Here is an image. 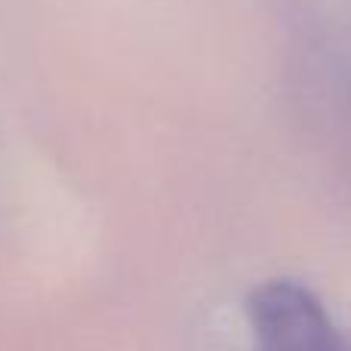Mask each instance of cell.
Here are the masks:
<instances>
[{"label": "cell", "instance_id": "1", "mask_svg": "<svg viewBox=\"0 0 351 351\" xmlns=\"http://www.w3.org/2000/svg\"><path fill=\"white\" fill-rule=\"evenodd\" d=\"M256 351H348L324 302L293 278H271L247 296Z\"/></svg>", "mask_w": 351, "mask_h": 351}]
</instances>
